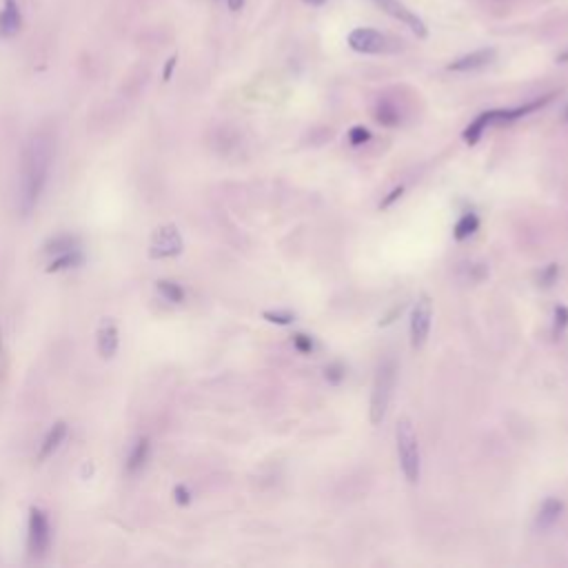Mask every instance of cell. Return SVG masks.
Segmentation results:
<instances>
[{
    "label": "cell",
    "instance_id": "484cf974",
    "mask_svg": "<svg viewBox=\"0 0 568 568\" xmlns=\"http://www.w3.org/2000/svg\"><path fill=\"white\" fill-rule=\"evenodd\" d=\"M566 326H568V306H558V309H555V328L562 331Z\"/></svg>",
    "mask_w": 568,
    "mask_h": 568
},
{
    "label": "cell",
    "instance_id": "f1b7e54d",
    "mask_svg": "<svg viewBox=\"0 0 568 568\" xmlns=\"http://www.w3.org/2000/svg\"><path fill=\"white\" fill-rule=\"evenodd\" d=\"M176 62H178V58H176V56H172V58L167 60V65H165V74H162V78H165V81H169V78H172Z\"/></svg>",
    "mask_w": 568,
    "mask_h": 568
},
{
    "label": "cell",
    "instance_id": "52a82bcc",
    "mask_svg": "<svg viewBox=\"0 0 568 568\" xmlns=\"http://www.w3.org/2000/svg\"><path fill=\"white\" fill-rule=\"evenodd\" d=\"M349 47L358 53H386L393 51V42L386 33L371 29V27H358L349 33Z\"/></svg>",
    "mask_w": 568,
    "mask_h": 568
},
{
    "label": "cell",
    "instance_id": "ffe728a7",
    "mask_svg": "<svg viewBox=\"0 0 568 568\" xmlns=\"http://www.w3.org/2000/svg\"><path fill=\"white\" fill-rule=\"evenodd\" d=\"M376 120L380 124H384V127H395V124L400 122V111L384 102V105H380L376 111Z\"/></svg>",
    "mask_w": 568,
    "mask_h": 568
},
{
    "label": "cell",
    "instance_id": "8fae6325",
    "mask_svg": "<svg viewBox=\"0 0 568 568\" xmlns=\"http://www.w3.org/2000/svg\"><path fill=\"white\" fill-rule=\"evenodd\" d=\"M96 346H98V353L100 358L105 360H111L113 356L118 353V346H120V333H118V326L113 324L111 320H105L100 326H98V333H96Z\"/></svg>",
    "mask_w": 568,
    "mask_h": 568
},
{
    "label": "cell",
    "instance_id": "44dd1931",
    "mask_svg": "<svg viewBox=\"0 0 568 568\" xmlns=\"http://www.w3.org/2000/svg\"><path fill=\"white\" fill-rule=\"evenodd\" d=\"M369 140H371V131L367 127H362V124H358V127H353L349 131V142L353 147H360V144H365Z\"/></svg>",
    "mask_w": 568,
    "mask_h": 568
},
{
    "label": "cell",
    "instance_id": "d6a6232c",
    "mask_svg": "<svg viewBox=\"0 0 568 568\" xmlns=\"http://www.w3.org/2000/svg\"><path fill=\"white\" fill-rule=\"evenodd\" d=\"M0 349H3V331H0Z\"/></svg>",
    "mask_w": 568,
    "mask_h": 568
},
{
    "label": "cell",
    "instance_id": "5b68a950",
    "mask_svg": "<svg viewBox=\"0 0 568 568\" xmlns=\"http://www.w3.org/2000/svg\"><path fill=\"white\" fill-rule=\"evenodd\" d=\"M27 542H29V553L33 558H44L51 546V524L49 517L42 508L31 506L29 508V524H27Z\"/></svg>",
    "mask_w": 568,
    "mask_h": 568
},
{
    "label": "cell",
    "instance_id": "4dcf8cb0",
    "mask_svg": "<svg viewBox=\"0 0 568 568\" xmlns=\"http://www.w3.org/2000/svg\"><path fill=\"white\" fill-rule=\"evenodd\" d=\"M306 5H313V7H320V5H324L326 0H304Z\"/></svg>",
    "mask_w": 568,
    "mask_h": 568
},
{
    "label": "cell",
    "instance_id": "1f68e13d",
    "mask_svg": "<svg viewBox=\"0 0 568 568\" xmlns=\"http://www.w3.org/2000/svg\"><path fill=\"white\" fill-rule=\"evenodd\" d=\"M558 62H568V49H566L564 53H560V56H558Z\"/></svg>",
    "mask_w": 568,
    "mask_h": 568
},
{
    "label": "cell",
    "instance_id": "d4e9b609",
    "mask_svg": "<svg viewBox=\"0 0 568 568\" xmlns=\"http://www.w3.org/2000/svg\"><path fill=\"white\" fill-rule=\"evenodd\" d=\"M174 497H176V502H178L180 506H187V504L191 502V493H189V488H187L185 484H178V486L174 488Z\"/></svg>",
    "mask_w": 568,
    "mask_h": 568
},
{
    "label": "cell",
    "instance_id": "f546056e",
    "mask_svg": "<svg viewBox=\"0 0 568 568\" xmlns=\"http://www.w3.org/2000/svg\"><path fill=\"white\" fill-rule=\"evenodd\" d=\"M226 5H229L231 11H240L244 7V0H226Z\"/></svg>",
    "mask_w": 568,
    "mask_h": 568
},
{
    "label": "cell",
    "instance_id": "30bf717a",
    "mask_svg": "<svg viewBox=\"0 0 568 568\" xmlns=\"http://www.w3.org/2000/svg\"><path fill=\"white\" fill-rule=\"evenodd\" d=\"M495 58H497V51L493 47H484V49L471 51L467 56H462V58L453 60L446 69L449 72H477V69H484V67L495 62Z\"/></svg>",
    "mask_w": 568,
    "mask_h": 568
},
{
    "label": "cell",
    "instance_id": "4fadbf2b",
    "mask_svg": "<svg viewBox=\"0 0 568 568\" xmlns=\"http://www.w3.org/2000/svg\"><path fill=\"white\" fill-rule=\"evenodd\" d=\"M67 437V424L65 422H56L49 431L47 435H44L42 444H40V453H38V462H44L49 460L56 451L62 446V442Z\"/></svg>",
    "mask_w": 568,
    "mask_h": 568
},
{
    "label": "cell",
    "instance_id": "ac0fdd59",
    "mask_svg": "<svg viewBox=\"0 0 568 568\" xmlns=\"http://www.w3.org/2000/svg\"><path fill=\"white\" fill-rule=\"evenodd\" d=\"M477 229H480V218H477L475 213H464L456 222V226H453V237L462 242L467 240V237H471Z\"/></svg>",
    "mask_w": 568,
    "mask_h": 568
},
{
    "label": "cell",
    "instance_id": "277c9868",
    "mask_svg": "<svg viewBox=\"0 0 568 568\" xmlns=\"http://www.w3.org/2000/svg\"><path fill=\"white\" fill-rule=\"evenodd\" d=\"M395 386V362L386 360L380 365L376 373V382H373V393H371V424L378 426L384 422L386 411H389L391 395Z\"/></svg>",
    "mask_w": 568,
    "mask_h": 568
},
{
    "label": "cell",
    "instance_id": "7a4b0ae2",
    "mask_svg": "<svg viewBox=\"0 0 568 568\" xmlns=\"http://www.w3.org/2000/svg\"><path fill=\"white\" fill-rule=\"evenodd\" d=\"M553 100V96H544V98H537V100H533L528 102V105H521V107H515V109H493V111H484L480 113L467 129H464V140H467V144H477L482 138V133L486 127H491V124H508V122H515L519 118H524L528 116V113L533 111H537L542 109L544 105H549V102Z\"/></svg>",
    "mask_w": 568,
    "mask_h": 568
},
{
    "label": "cell",
    "instance_id": "836d02e7",
    "mask_svg": "<svg viewBox=\"0 0 568 568\" xmlns=\"http://www.w3.org/2000/svg\"><path fill=\"white\" fill-rule=\"evenodd\" d=\"M566 120H568V107H566Z\"/></svg>",
    "mask_w": 568,
    "mask_h": 568
},
{
    "label": "cell",
    "instance_id": "7c38bea8",
    "mask_svg": "<svg viewBox=\"0 0 568 568\" xmlns=\"http://www.w3.org/2000/svg\"><path fill=\"white\" fill-rule=\"evenodd\" d=\"M22 25V16H20V7L18 0H5L3 9H0V38H14L16 33L20 31Z\"/></svg>",
    "mask_w": 568,
    "mask_h": 568
},
{
    "label": "cell",
    "instance_id": "ba28073f",
    "mask_svg": "<svg viewBox=\"0 0 568 568\" xmlns=\"http://www.w3.org/2000/svg\"><path fill=\"white\" fill-rule=\"evenodd\" d=\"M431 322H433V302L428 295H419L413 311H411V346L422 349L431 333Z\"/></svg>",
    "mask_w": 568,
    "mask_h": 568
},
{
    "label": "cell",
    "instance_id": "5bb4252c",
    "mask_svg": "<svg viewBox=\"0 0 568 568\" xmlns=\"http://www.w3.org/2000/svg\"><path fill=\"white\" fill-rule=\"evenodd\" d=\"M149 453H151V442L149 437H140L138 442L133 444L129 458H127V473L129 475H135L138 471L144 469L147 460H149Z\"/></svg>",
    "mask_w": 568,
    "mask_h": 568
},
{
    "label": "cell",
    "instance_id": "9a60e30c",
    "mask_svg": "<svg viewBox=\"0 0 568 568\" xmlns=\"http://www.w3.org/2000/svg\"><path fill=\"white\" fill-rule=\"evenodd\" d=\"M83 262H85V256L81 251V247H78V249H72V251H65V253L53 256L49 267H47V274H58V271H67V269L81 267Z\"/></svg>",
    "mask_w": 568,
    "mask_h": 568
},
{
    "label": "cell",
    "instance_id": "603a6c76",
    "mask_svg": "<svg viewBox=\"0 0 568 568\" xmlns=\"http://www.w3.org/2000/svg\"><path fill=\"white\" fill-rule=\"evenodd\" d=\"M344 367L340 365V362H333V365H328L326 367V380L331 382V384H340L344 380Z\"/></svg>",
    "mask_w": 568,
    "mask_h": 568
},
{
    "label": "cell",
    "instance_id": "6da1fadb",
    "mask_svg": "<svg viewBox=\"0 0 568 568\" xmlns=\"http://www.w3.org/2000/svg\"><path fill=\"white\" fill-rule=\"evenodd\" d=\"M56 156V144L49 133L38 131L25 142V149L20 156L18 169V211L20 215H29L38 209L40 198L49 183L51 165Z\"/></svg>",
    "mask_w": 568,
    "mask_h": 568
},
{
    "label": "cell",
    "instance_id": "4316f807",
    "mask_svg": "<svg viewBox=\"0 0 568 568\" xmlns=\"http://www.w3.org/2000/svg\"><path fill=\"white\" fill-rule=\"evenodd\" d=\"M402 193H404V187H402V185H400V187H395V189L389 193V196H386V198L380 202V209H389L393 202H397V200L402 198Z\"/></svg>",
    "mask_w": 568,
    "mask_h": 568
},
{
    "label": "cell",
    "instance_id": "7402d4cb",
    "mask_svg": "<svg viewBox=\"0 0 568 568\" xmlns=\"http://www.w3.org/2000/svg\"><path fill=\"white\" fill-rule=\"evenodd\" d=\"M262 317L267 322H274V324H280V326H287V324H291L295 320L293 313H276V311H265Z\"/></svg>",
    "mask_w": 568,
    "mask_h": 568
},
{
    "label": "cell",
    "instance_id": "cb8c5ba5",
    "mask_svg": "<svg viewBox=\"0 0 568 568\" xmlns=\"http://www.w3.org/2000/svg\"><path fill=\"white\" fill-rule=\"evenodd\" d=\"M293 346L300 351V353H311L313 351V340L304 333H295L293 335Z\"/></svg>",
    "mask_w": 568,
    "mask_h": 568
},
{
    "label": "cell",
    "instance_id": "8992f818",
    "mask_svg": "<svg viewBox=\"0 0 568 568\" xmlns=\"http://www.w3.org/2000/svg\"><path fill=\"white\" fill-rule=\"evenodd\" d=\"M183 251H185V240L176 224H162L153 231L151 244H149V256L153 260L176 258Z\"/></svg>",
    "mask_w": 568,
    "mask_h": 568
},
{
    "label": "cell",
    "instance_id": "d6986e66",
    "mask_svg": "<svg viewBox=\"0 0 568 568\" xmlns=\"http://www.w3.org/2000/svg\"><path fill=\"white\" fill-rule=\"evenodd\" d=\"M78 237L76 235H58V237H53V240H49L47 244H44V253H53V256H58V253H65V251H72V249H78Z\"/></svg>",
    "mask_w": 568,
    "mask_h": 568
},
{
    "label": "cell",
    "instance_id": "e0dca14e",
    "mask_svg": "<svg viewBox=\"0 0 568 568\" xmlns=\"http://www.w3.org/2000/svg\"><path fill=\"white\" fill-rule=\"evenodd\" d=\"M156 289H158V293H160L162 300L172 302V304H180V302H185V298H187L183 284H178L174 280H158Z\"/></svg>",
    "mask_w": 568,
    "mask_h": 568
},
{
    "label": "cell",
    "instance_id": "83f0119b",
    "mask_svg": "<svg viewBox=\"0 0 568 568\" xmlns=\"http://www.w3.org/2000/svg\"><path fill=\"white\" fill-rule=\"evenodd\" d=\"M558 274H560V267L558 265H549V269L542 274V284H544V287H551V284L555 282V278H558Z\"/></svg>",
    "mask_w": 568,
    "mask_h": 568
},
{
    "label": "cell",
    "instance_id": "9c48e42d",
    "mask_svg": "<svg viewBox=\"0 0 568 568\" xmlns=\"http://www.w3.org/2000/svg\"><path fill=\"white\" fill-rule=\"evenodd\" d=\"M373 3H376L384 14H389L391 18H395V20H400L402 25H406L408 29H411L415 36H419V38H426V25H424V20L419 18V16H415L411 9H406V5H402L400 0H373Z\"/></svg>",
    "mask_w": 568,
    "mask_h": 568
},
{
    "label": "cell",
    "instance_id": "3957f363",
    "mask_svg": "<svg viewBox=\"0 0 568 568\" xmlns=\"http://www.w3.org/2000/svg\"><path fill=\"white\" fill-rule=\"evenodd\" d=\"M395 444H397V460L400 469L408 484H417L422 475V458H419V444L415 437L413 422L408 417H400L395 428Z\"/></svg>",
    "mask_w": 568,
    "mask_h": 568
},
{
    "label": "cell",
    "instance_id": "2e32d148",
    "mask_svg": "<svg viewBox=\"0 0 568 568\" xmlns=\"http://www.w3.org/2000/svg\"><path fill=\"white\" fill-rule=\"evenodd\" d=\"M562 510H564L562 499H558V497H549L546 502L542 504V508H540L537 526H540V528H551V526L555 524V521L560 519Z\"/></svg>",
    "mask_w": 568,
    "mask_h": 568
}]
</instances>
